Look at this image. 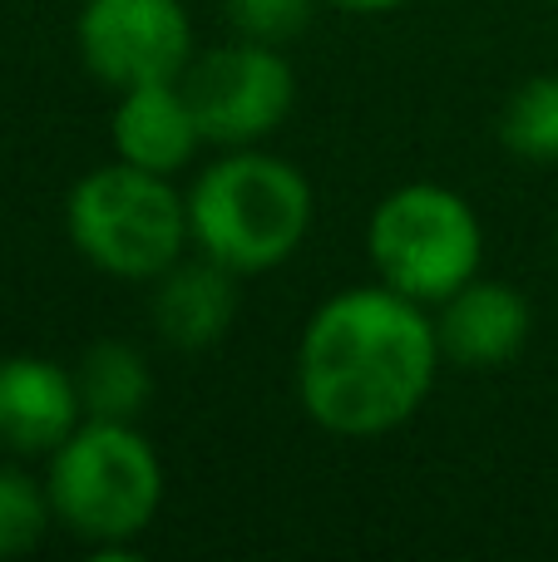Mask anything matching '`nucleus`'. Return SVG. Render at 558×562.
<instances>
[{
	"label": "nucleus",
	"mask_w": 558,
	"mask_h": 562,
	"mask_svg": "<svg viewBox=\"0 0 558 562\" xmlns=\"http://www.w3.org/2000/svg\"><path fill=\"white\" fill-rule=\"evenodd\" d=\"M75 40L85 69L119 94L183 79L193 65V25L178 0H85Z\"/></svg>",
	"instance_id": "7"
},
{
	"label": "nucleus",
	"mask_w": 558,
	"mask_h": 562,
	"mask_svg": "<svg viewBox=\"0 0 558 562\" xmlns=\"http://www.w3.org/2000/svg\"><path fill=\"white\" fill-rule=\"evenodd\" d=\"M75 380H79V400H85L89 419H138L148 395H154L148 360L129 340H99V346H89Z\"/></svg>",
	"instance_id": "12"
},
{
	"label": "nucleus",
	"mask_w": 558,
	"mask_h": 562,
	"mask_svg": "<svg viewBox=\"0 0 558 562\" xmlns=\"http://www.w3.org/2000/svg\"><path fill=\"white\" fill-rule=\"evenodd\" d=\"M49 488H40L20 469H0V558H20L45 538L49 524Z\"/></svg>",
	"instance_id": "14"
},
{
	"label": "nucleus",
	"mask_w": 558,
	"mask_h": 562,
	"mask_svg": "<svg viewBox=\"0 0 558 562\" xmlns=\"http://www.w3.org/2000/svg\"><path fill=\"white\" fill-rule=\"evenodd\" d=\"M227 20L243 40L257 45H287L312 20V0H227Z\"/></svg>",
	"instance_id": "15"
},
{
	"label": "nucleus",
	"mask_w": 558,
	"mask_h": 562,
	"mask_svg": "<svg viewBox=\"0 0 558 562\" xmlns=\"http://www.w3.org/2000/svg\"><path fill=\"white\" fill-rule=\"evenodd\" d=\"M65 227L89 267L124 281H158L193 243L188 198H178L164 173L134 168L124 158L69 188Z\"/></svg>",
	"instance_id": "4"
},
{
	"label": "nucleus",
	"mask_w": 558,
	"mask_h": 562,
	"mask_svg": "<svg viewBox=\"0 0 558 562\" xmlns=\"http://www.w3.org/2000/svg\"><path fill=\"white\" fill-rule=\"evenodd\" d=\"M332 5H342V10H351V15H386V10H395V5H405V0H332Z\"/></svg>",
	"instance_id": "16"
},
{
	"label": "nucleus",
	"mask_w": 558,
	"mask_h": 562,
	"mask_svg": "<svg viewBox=\"0 0 558 562\" xmlns=\"http://www.w3.org/2000/svg\"><path fill=\"white\" fill-rule=\"evenodd\" d=\"M183 94L193 104L203 138L213 144H233V148H253L257 138H267L297 99V75L277 45H223L198 55L183 69Z\"/></svg>",
	"instance_id": "6"
},
{
	"label": "nucleus",
	"mask_w": 558,
	"mask_h": 562,
	"mask_svg": "<svg viewBox=\"0 0 558 562\" xmlns=\"http://www.w3.org/2000/svg\"><path fill=\"white\" fill-rule=\"evenodd\" d=\"M312 227V183L287 158L237 148L203 168L188 193V233L198 252L253 277L272 272Z\"/></svg>",
	"instance_id": "3"
},
{
	"label": "nucleus",
	"mask_w": 558,
	"mask_h": 562,
	"mask_svg": "<svg viewBox=\"0 0 558 562\" xmlns=\"http://www.w3.org/2000/svg\"><path fill=\"white\" fill-rule=\"evenodd\" d=\"M49 508L99 562H129L164 504V464L134 419H85L49 454Z\"/></svg>",
	"instance_id": "2"
},
{
	"label": "nucleus",
	"mask_w": 558,
	"mask_h": 562,
	"mask_svg": "<svg viewBox=\"0 0 558 562\" xmlns=\"http://www.w3.org/2000/svg\"><path fill=\"white\" fill-rule=\"evenodd\" d=\"M500 138L529 164H558V75H534L504 104Z\"/></svg>",
	"instance_id": "13"
},
{
	"label": "nucleus",
	"mask_w": 558,
	"mask_h": 562,
	"mask_svg": "<svg viewBox=\"0 0 558 562\" xmlns=\"http://www.w3.org/2000/svg\"><path fill=\"white\" fill-rule=\"evenodd\" d=\"M440 366V336L421 301L381 286L332 296L297 346L302 409L342 439H371L425 405Z\"/></svg>",
	"instance_id": "1"
},
{
	"label": "nucleus",
	"mask_w": 558,
	"mask_h": 562,
	"mask_svg": "<svg viewBox=\"0 0 558 562\" xmlns=\"http://www.w3.org/2000/svg\"><path fill=\"white\" fill-rule=\"evenodd\" d=\"M75 370L45 356H5L0 360V445L15 454H55L79 429Z\"/></svg>",
	"instance_id": "8"
},
{
	"label": "nucleus",
	"mask_w": 558,
	"mask_h": 562,
	"mask_svg": "<svg viewBox=\"0 0 558 562\" xmlns=\"http://www.w3.org/2000/svg\"><path fill=\"white\" fill-rule=\"evenodd\" d=\"M440 356L465 370H494L514 360L529 340V301L504 281H465L455 296L440 301Z\"/></svg>",
	"instance_id": "9"
},
{
	"label": "nucleus",
	"mask_w": 558,
	"mask_h": 562,
	"mask_svg": "<svg viewBox=\"0 0 558 562\" xmlns=\"http://www.w3.org/2000/svg\"><path fill=\"white\" fill-rule=\"evenodd\" d=\"M243 272L223 267L217 257H178L154 286V326L168 346L178 350H208L233 330L243 291H237Z\"/></svg>",
	"instance_id": "11"
},
{
	"label": "nucleus",
	"mask_w": 558,
	"mask_h": 562,
	"mask_svg": "<svg viewBox=\"0 0 558 562\" xmlns=\"http://www.w3.org/2000/svg\"><path fill=\"white\" fill-rule=\"evenodd\" d=\"M114 154L148 173H178L193 164L203 144L193 104L183 94V79H158V85H134L119 94L114 109Z\"/></svg>",
	"instance_id": "10"
},
{
	"label": "nucleus",
	"mask_w": 558,
	"mask_h": 562,
	"mask_svg": "<svg viewBox=\"0 0 558 562\" xmlns=\"http://www.w3.org/2000/svg\"><path fill=\"white\" fill-rule=\"evenodd\" d=\"M366 247H371L376 277L391 291L421 306H440L480 272L484 227L455 188L405 183L376 203Z\"/></svg>",
	"instance_id": "5"
}]
</instances>
